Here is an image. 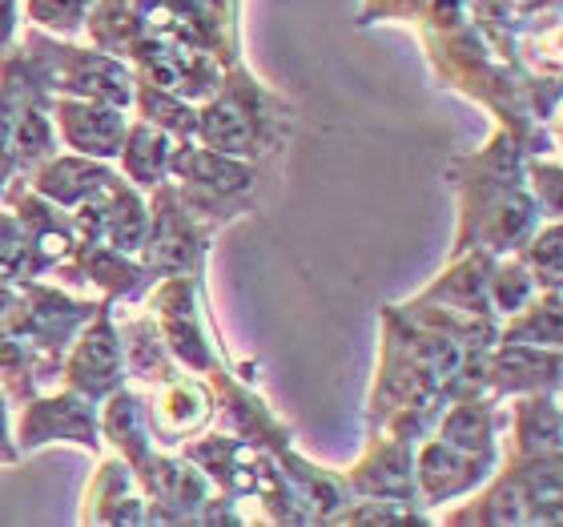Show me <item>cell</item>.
<instances>
[{"mask_svg":"<svg viewBox=\"0 0 563 527\" xmlns=\"http://www.w3.org/2000/svg\"><path fill=\"white\" fill-rule=\"evenodd\" d=\"M133 475L150 504V524H198L206 504L218 495V487L186 455H169L165 447H153Z\"/></svg>","mask_w":563,"mask_h":527,"instance_id":"obj_8","label":"cell"},{"mask_svg":"<svg viewBox=\"0 0 563 527\" xmlns=\"http://www.w3.org/2000/svg\"><path fill=\"white\" fill-rule=\"evenodd\" d=\"M504 427L511 435V455L507 459L560 455L563 419H560V398L552 391L511 395V410H504Z\"/></svg>","mask_w":563,"mask_h":527,"instance_id":"obj_21","label":"cell"},{"mask_svg":"<svg viewBox=\"0 0 563 527\" xmlns=\"http://www.w3.org/2000/svg\"><path fill=\"white\" fill-rule=\"evenodd\" d=\"M16 451L33 455L48 443H73L101 455L106 439H101V403L85 398L81 391L60 387L53 395H33L21 403V422H16Z\"/></svg>","mask_w":563,"mask_h":527,"instance_id":"obj_7","label":"cell"},{"mask_svg":"<svg viewBox=\"0 0 563 527\" xmlns=\"http://www.w3.org/2000/svg\"><path fill=\"white\" fill-rule=\"evenodd\" d=\"M53 125L60 133V145L97 162H118L121 141L130 133V109L106 106V101H85V97H53L48 101Z\"/></svg>","mask_w":563,"mask_h":527,"instance_id":"obj_16","label":"cell"},{"mask_svg":"<svg viewBox=\"0 0 563 527\" xmlns=\"http://www.w3.org/2000/svg\"><path fill=\"white\" fill-rule=\"evenodd\" d=\"M153 327L162 330L165 347L194 375H210L213 366H222V339L206 306V274H165L150 286L145 298Z\"/></svg>","mask_w":563,"mask_h":527,"instance_id":"obj_5","label":"cell"},{"mask_svg":"<svg viewBox=\"0 0 563 527\" xmlns=\"http://www.w3.org/2000/svg\"><path fill=\"white\" fill-rule=\"evenodd\" d=\"M499 339L560 351V342H563L560 290H540L528 306H519L516 315H507L504 322H499Z\"/></svg>","mask_w":563,"mask_h":527,"instance_id":"obj_26","label":"cell"},{"mask_svg":"<svg viewBox=\"0 0 563 527\" xmlns=\"http://www.w3.org/2000/svg\"><path fill=\"white\" fill-rule=\"evenodd\" d=\"M118 177L113 162H97V157H85V153H53L36 165L33 174L24 177L29 189H36L41 198H48L60 210H73L81 206L85 198H93Z\"/></svg>","mask_w":563,"mask_h":527,"instance_id":"obj_19","label":"cell"},{"mask_svg":"<svg viewBox=\"0 0 563 527\" xmlns=\"http://www.w3.org/2000/svg\"><path fill=\"white\" fill-rule=\"evenodd\" d=\"M528 391H560V351L528 347V342H495L483 366V395L504 403Z\"/></svg>","mask_w":563,"mask_h":527,"instance_id":"obj_17","label":"cell"},{"mask_svg":"<svg viewBox=\"0 0 563 527\" xmlns=\"http://www.w3.org/2000/svg\"><path fill=\"white\" fill-rule=\"evenodd\" d=\"M519 259L528 262V270L536 274L540 290H560L563 286V230L560 218H548V222L536 226V234L516 250Z\"/></svg>","mask_w":563,"mask_h":527,"instance_id":"obj_30","label":"cell"},{"mask_svg":"<svg viewBox=\"0 0 563 527\" xmlns=\"http://www.w3.org/2000/svg\"><path fill=\"white\" fill-rule=\"evenodd\" d=\"M145 407H150L153 447L174 451L213 422V387L206 375L174 371L169 378L145 387Z\"/></svg>","mask_w":563,"mask_h":527,"instance_id":"obj_10","label":"cell"},{"mask_svg":"<svg viewBox=\"0 0 563 527\" xmlns=\"http://www.w3.org/2000/svg\"><path fill=\"white\" fill-rule=\"evenodd\" d=\"M169 177L177 186L201 189V194H213V198L225 201H242V206H254V189H258V165L246 162V157H234V153L206 150L194 138L174 141Z\"/></svg>","mask_w":563,"mask_h":527,"instance_id":"obj_15","label":"cell"},{"mask_svg":"<svg viewBox=\"0 0 563 527\" xmlns=\"http://www.w3.org/2000/svg\"><path fill=\"white\" fill-rule=\"evenodd\" d=\"M133 109H137L141 121L157 125V130L169 133L174 141H189L194 130H198V106L177 94L153 89V85L133 81Z\"/></svg>","mask_w":563,"mask_h":527,"instance_id":"obj_27","label":"cell"},{"mask_svg":"<svg viewBox=\"0 0 563 527\" xmlns=\"http://www.w3.org/2000/svg\"><path fill=\"white\" fill-rule=\"evenodd\" d=\"M101 213H106V246L121 250V254H137L150 230V201L145 189H137L125 177H113L101 194Z\"/></svg>","mask_w":563,"mask_h":527,"instance_id":"obj_25","label":"cell"},{"mask_svg":"<svg viewBox=\"0 0 563 527\" xmlns=\"http://www.w3.org/2000/svg\"><path fill=\"white\" fill-rule=\"evenodd\" d=\"M118 334H121V359H125V378L137 383V387H153V383L169 378L174 371H186V366H177V359L169 354L162 330L153 327L150 310L125 318Z\"/></svg>","mask_w":563,"mask_h":527,"instance_id":"obj_23","label":"cell"},{"mask_svg":"<svg viewBox=\"0 0 563 527\" xmlns=\"http://www.w3.org/2000/svg\"><path fill=\"white\" fill-rule=\"evenodd\" d=\"M33 81L21 73V65L12 61V53L0 61V198H4V189L16 182V153H12V121H16V109L21 101L29 97ZM41 89V85H36Z\"/></svg>","mask_w":563,"mask_h":527,"instance_id":"obj_28","label":"cell"},{"mask_svg":"<svg viewBox=\"0 0 563 527\" xmlns=\"http://www.w3.org/2000/svg\"><path fill=\"white\" fill-rule=\"evenodd\" d=\"M415 439L390 431H371L363 459L351 471H342V480L351 495L363 499H399V504H419V487H415Z\"/></svg>","mask_w":563,"mask_h":527,"instance_id":"obj_12","label":"cell"},{"mask_svg":"<svg viewBox=\"0 0 563 527\" xmlns=\"http://www.w3.org/2000/svg\"><path fill=\"white\" fill-rule=\"evenodd\" d=\"M21 451H16V439L9 431V395L0 391V463H16Z\"/></svg>","mask_w":563,"mask_h":527,"instance_id":"obj_34","label":"cell"},{"mask_svg":"<svg viewBox=\"0 0 563 527\" xmlns=\"http://www.w3.org/2000/svg\"><path fill=\"white\" fill-rule=\"evenodd\" d=\"M495 468L499 463H492V459H479L434 439V435H422L419 447H415V487H419L422 512L479 492L483 483L495 475Z\"/></svg>","mask_w":563,"mask_h":527,"instance_id":"obj_13","label":"cell"},{"mask_svg":"<svg viewBox=\"0 0 563 527\" xmlns=\"http://www.w3.org/2000/svg\"><path fill=\"white\" fill-rule=\"evenodd\" d=\"M492 262H495V254H487V250H463V254L451 259V266H446L419 298L422 303L446 306V310H459V315L499 318L492 306V294H487ZM499 322H504V318H499Z\"/></svg>","mask_w":563,"mask_h":527,"instance_id":"obj_20","label":"cell"},{"mask_svg":"<svg viewBox=\"0 0 563 527\" xmlns=\"http://www.w3.org/2000/svg\"><path fill=\"white\" fill-rule=\"evenodd\" d=\"M487 294H492L495 315L507 318V315H516L519 306H528L531 298L540 294V282H536V274H531L528 262L519 259V254H499V259L492 262Z\"/></svg>","mask_w":563,"mask_h":527,"instance_id":"obj_29","label":"cell"},{"mask_svg":"<svg viewBox=\"0 0 563 527\" xmlns=\"http://www.w3.org/2000/svg\"><path fill=\"white\" fill-rule=\"evenodd\" d=\"M169 153H174V138L137 118V121H130V133L121 141L118 174L150 194L153 186H162L165 177H169Z\"/></svg>","mask_w":563,"mask_h":527,"instance_id":"obj_24","label":"cell"},{"mask_svg":"<svg viewBox=\"0 0 563 527\" xmlns=\"http://www.w3.org/2000/svg\"><path fill=\"white\" fill-rule=\"evenodd\" d=\"M446 177L459 189V234L451 259L463 250L516 254L536 226L548 222L528 189V150L499 125L483 150L455 157Z\"/></svg>","mask_w":563,"mask_h":527,"instance_id":"obj_1","label":"cell"},{"mask_svg":"<svg viewBox=\"0 0 563 527\" xmlns=\"http://www.w3.org/2000/svg\"><path fill=\"white\" fill-rule=\"evenodd\" d=\"M101 439L113 443V455H121L130 468H137L141 459L153 451L150 435V407H145V387L137 383H121L118 391H109L101 398Z\"/></svg>","mask_w":563,"mask_h":527,"instance_id":"obj_22","label":"cell"},{"mask_svg":"<svg viewBox=\"0 0 563 527\" xmlns=\"http://www.w3.org/2000/svg\"><path fill=\"white\" fill-rule=\"evenodd\" d=\"M563 463L560 455L507 459V468L479 487L467 507H459L443 524H548L563 516Z\"/></svg>","mask_w":563,"mask_h":527,"instance_id":"obj_4","label":"cell"},{"mask_svg":"<svg viewBox=\"0 0 563 527\" xmlns=\"http://www.w3.org/2000/svg\"><path fill=\"white\" fill-rule=\"evenodd\" d=\"M16 29H21V0H0V61L16 48Z\"/></svg>","mask_w":563,"mask_h":527,"instance_id":"obj_33","label":"cell"},{"mask_svg":"<svg viewBox=\"0 0 563 527\" xmlns=\"http://www.w3.org/2000/svg\"><path fill=\"white\" fill-rule=\"evenodd\" d=\"M81 524H150V504L137 475L121 455H106L85 487Z\"/></svg>","mask_w":563,"mask_h":527,"instance_id":"obj_18","label":"cell"},{"mask_svg":"<svg viewBox=\"0 0 563 527\" xmlns=\"http://www.w3.org/2000/svg\"><path fill=\"white\" fill-rule=\"evenodd\" d=\"M528 189L531 198L540 201L543 218H560V162H555V153L528 157Z\"/></svg>","mask_w":563,"mask_h":527,"instance_id":"obj_32","label":"cell"},{"mask_svg":"<svg viewBox=\"0 0 563 527\" xmlns=\"http://www.w3.org/2000/svg\"><path fill=\"white\" fill-rule=\"evenodd\" d=\"M213 387V419L222 422L225 435H238L246 443L262 447V451H282V447H294V431L286 422L266 407V398L250 383H238L230 366H213L210 375Z\"/></svg>","mask_w":563,"mask_h":527,"instance_id":"obj_14","label":"cell"},{"mask_svg":"<svg viewBox=\"0 0 563 527\" xmlns=\"http://www.w3.org/2000/svg\"><path fill=\"white\" fill-rule=\"evenodd\" d=\"M60 282L69 286H85V290H97L109 303H137L150 294L153 278L150 270L141 266L137 254H121V250L106 246V242H93V246H69V254L53 266Z\"/></svg>","mask_w":563,"mask_h":527,"instance_id":"obj_11","label":"cell"},{"mask_svg":"<svg viewBox=\"0 0 563 527\" xmlns=\"http://www.w3.org/2000/svg\"><path fill=\"white\" fill-rule=\"evenodd\" d=\"M294 130V109L271 94L254 73L238 61L225 65L222 81L198 106V130L194 141L206 150L234 153L246 162H262L271 153H282Z\"/></svg>","mask_w":563,"mask_h":527,"instance_id":"obj_2","label":"cell"},{"mask_svg":"<svg viewBox=\"0 0 563 527\" xmlns=\"http://www.w3.org/2000/svg\"><path fill=\"white\" fill-rule=\"evenodd\" d=\"M12 61L48 97H85V101L133 109V69L113 53L65 45L60 36L33 24L24 41H16Z\"/></svg>","mask_w":563,"mask_h":527,"instance_id":"obj_3","label":"cell"},{"mask_svg":"<svg viewBox=\"0 0 563 527\" xmlns=\"http://www.w3.org/2000/svg\"><path fill=\"white\" fill-rule=\"evenodd\" d=\"M93 9V0H24V12L36 29L60 36V41H73L81 36L85 17Z\"/></svg>","mask_w":563,"mask_h":527,"instance_id":"obj_31","label":"cell"},{"mask_svg":"<svg viewBox=\"0 0 563 527\" xmlns=\"http://www.w3.org/2000/svg\"><path fill=\"white\" fill-rule=\"evenodd\" d=\"M60 383L73 391H81L85 398H101L109 391H118L125 383V359H121V334L113 322V303L101 298V306L93 310V318L77 330L65 363H60Z\"/></svg>","mask_w":563,"mask_h":527,"instance_id":"obj_9","label":"cell"},{"mask_svg":"<svg viewBox=\"0 0 563 527\" xmlns=\"http://www.w3.org/2000/svg\"><path fill=\"white\" fill-rule=\"evenodd\" d=\"M213 230L201 226L177 198L174 177L150 189V230L141 242L137 259L153 278L165 274H206V254H210Z\"/></svg>","mask_w":563,"mask_h":527,"instance_id":"obj_6","label":"cell"}]
</instances>
